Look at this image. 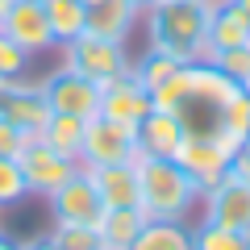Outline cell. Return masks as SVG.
<instances>
[{
    "label": "cell",
    "mask_w": 250,
    "mask_h": 250,
    "mask_svg": "<svg viewBox=\"0 0 250 250\" xmlns=\"http://www.w3.org/2000/svg\"><path fill=\"white\" fill-rule=\"evenodd\" d=\"M104 250H108V246H104Z\"/></svg>",
    "instance_id": "obj_38"
},
{
    "label": "cell",
    "mask_w": 250,
    "mask_h": 250,
    "mask_svg": "<svg viewBox=\"0 0 250 250\" xmlns=\"http://www.w3.org/2000/svg\"><path fill=\"white\" fill-rule=\"evenodd\" d=\"M29 67H34V59L0 29V80H25Z\"/></svg>",
    "instance_id": "obj_25"
},
{
    "label": "cell",
    "mask_w": 250,
    "mask_h": 250,
    "mask_svg": "<svg viewBox=\"0 0 250 250\" xmlns=\"http://www.w3.org/2000/svg\"><path fill=\"white\" fill-rule=\"evenodd\" d=\"M0 29H4L29 59L59 50V42H54V34H50V21H46V4H42V0H13L9 13H4V21H0Z\"/></svg>",
    "instance_id": "obj_10"
},
{
    "label": "cell",
    "mask_w": 250,
    "mask_h": 250,
    "mask_svg": "<svg viewBox=\"0 0 250 250\" xmlns=\"http://www.w3.org/2000/svg\"><path fill=\"white\" fill-rule=\"evenodd\" d=\"M138 25H142V13L129 0H96L88 9V29L100 38H113V42H129Z\"/></svg>",
    "instance_id": "obj_16"
},
{
    "label": "cell",
    "mask_w": 250,
    "mask_h": 250,
    "mask_svg": "<svg viewBox=\"0 0 250 250\" xmlns=\"http://www.w3.org/2000/svg\"><path fill=\"white\" fill-rule=\"evenodd\" d=\"M138 184H142L138 205L150 221H188L192 208H200L205 192L175 159H150V154H138Z\"/></svg>",
    "instance_id": "obj_2"
},
{
    "label": "cell",
    "mask_w": 250,
    "mask_h": 250,
    "mask_svg": "<svg viewBox=\"0 0 250 250\" xmlns=\"http://www.w3.org/2000/svg\"><path fill=\"white\" fill-rule=\"evenodd\" d=\"M192 250H250V238L200 221V225H192Z\"/></svg>",
    "instance_id": "obj_24"
},
{
    "label": "cell",
    "mask_w": 250,
    "mask_h": 250,
    "mask_svg": "<svg viewBox=\"0 0 250 250\" xmlns=\"http://www.w3.org/2000/svg\"><path fill=\"white\" fill-rule=\"evenodd\" d=\"M9 4H13V0H0V21H4V13H9Z\"/></svg>",
    "instance_id": "obj_33"
},
{
    "label": "cell",
    "mask_w": 250,
    "mask_h": 250,
    "mask_svg": "<svg viewBox=\"0 0 250 250\" xmlns=\"http://www.w3.org/2000/svg\"><path fill=\"white\" fill-rule=\"evenodd\" d=\"M175 163L196 179L200 188H208V184H217V179L229 171L233 154L225 150L213 134H192V129H188L184 142H179V150H175Z\"/></svg>",
    "instance_id": "obj_11"
},
{
    "label": "cell",
    "mask_w": 250,
    "mask_h": 250,
    "mask_svg": "<svg viewBox=\"0 0 250 250\" xmlns=\"http://www.w3.org/2000/svg\"><path fill=\"white\" fill-rule=\"evenodd\" d=\"M200 221L250 238V184L233 171H225L217 184H208L200 192Z\"/></svg>",
    "instance_id": "obj_4"
},
{
    "label": "cell",
    "mask_w": 250,
    "mask_h": 250,
    "mask_svg": "<svg viewBox=\"0 0 250 250\" xmlns=\"http://www.w3.org/2000/svg\"><path fill=\"white\" fill-rule=\"evenodd\" d=\"M146 113H150V92L134 80V71H125V75H117V80L100 83V117L138 129V125L146 121Z\"/></svg>",
    "instance_id": "obj_12"
},
{
    "label": "cell",
    "mask_w": 250,
    "mask_h": 250,
    "mask_svg": "<svg viewBox=\"0 0 250 250\" xmlns=\"http://www.w3.org/2000/svg\"><path fill=\"white\" fill-rule=\"evenodd\" d=\"M208 0H159L142 13V34L150 50L171 54L175 62L208 59Z\"/></svg>",
    "instance_id": "obj_1"
},
{
    "label": "cell",
    "mask_w": 250,
    "mask_h": 250,
    "mask_svg": "<svg viewBox=\"0 0 250 250\" xmlns=\"http://www.w3.org/2000/svg\"><path fill=\"white\" fill-rule=\"evenodd\" d=\"M229 171H233V175H242V179L250 184V138L238 146V150H233V163H229Z\"/></svg>",
    "instance_id": "obj_29"
},
{
    "label": "cell",
    "mask_w": 250,
    "mask_h": 250,
    "mask_svg": "<svg viewBox=\"0 0 250 250\" xmlns=\"http://www.w3.org/2000/svg\"><path fill=\"white\" fill-rule=\"evenodd\" d=\"M129 4H134L138 13H146V9H150V4H159V0H129Z\"/></svg>",
    "instance_id": "obj_32"
},
{
    "label": "cell",
    "mask_w": 250,
    "mask_h": 250,
    "mask_svg": "<svg viewBox=\"0 0 250 250\" xmlns=\"http://www.w3.org/2000/svg\"><path fill=\"white\" fill-rule=\"evenodd\" d=\"M83 4H88V9H92V4H96V0H83Z\"/></svg>",
    "instance_id": "obj_35"
},
{
    "label": "cell",
    "mask_w": 250,
    "mask_h": 250,
    "mask_svg": "<svg viewBox=\"0 0 250 250\" xmlns=\"http://www.w3.org/2000/svg\"><path fill=\"white\" fill-rule=\"evenodd\" d=\"M246 96H250V80H246Z\"/></svg>",
    "instance_id": "obj_36"
},
{
    "label": "cell",
    "mask_w": 250,
    "mask_h": 250,
    "mask_svg": "<svg viewBox=\"0 0 250 250\" xmlns=\"http://www.w3.org/2000/svg\"><path fill=\"white\" fill-rule=\"evenodd\" d=\"M17 167H21V175H25L29 196H50L62 179H71L75 171H80V163L67 159V154H59V150H50L42 138H29V142L21 146V154H17Z\"/></svg>",
    "instance_id": "obj_9"
},
{
    "label": "cell",
    "mask_w": 250,
    "mask_h": 250,
    "mask_svg": "<svg viewBox=\"0 0 250 250\" xmlns=\"http://www.w3.org/2000/svg\"><path fill=\"white\" fill-rule=\"evenodd\" d=\"M208 62H213L217 71H225L233 83H242L246 88V80H250V46H233V50H217V54H208Z\"/></svg>",
    "instance_id": "obj_26"
},
{
    "label": "cell",
    "mask_w": 250,
    "mask_h": 250,
    "mask_svg": "<svg viewBox=\"0 0 250 250\" xmlns=\"http://www.w3.org/2000/svg\"><path fill=\"white\" fill-rule=\"evenodd\" d=\"M0 121L17 125L25 138H38L50 121V104L42 96V80H0Z\"/></svg>",
    "instance_id": "obj_7"
},
{
    "label": "cell",
    "mask_w": 250,
    "mask_h": 250,
    "mask_svg": "<svg viewBox=\"0 0 250 250\" xmlns=\"http://www.w3.org/2000/svg\"><path fill=\"white\" fill-rule=\"evenodd\" d=\"M83 125L88 121H80V117H67V113H50V121L42 125V142L50 146V150H59V154H67V159H75L80 163V146H83Z\"/></svg>",
    "instance_id": "obj_20"
},
{
    "label": "cell",
    "mask_w": 250,
    "mask_h": 250,
    "mask_svg": "<svg viewBox=\"0 0 250 250\" xmlns=\"http://www.w3.org/2000/svg\"><path fill=\"white\" fill-rule=\"evenodd\" d=\"M0 250H21V242H17V238H9V233L0 229Z\"/></svg>",
    "instance_id": "obj_31"
},
{
    "label": "cell",
    "mask_w": 250,
    "mask_h": 250,
    "mask_svg": "<svg viewBox=\"0 0 250 250\" xmlns=\"http://www.w3.org/2000/svg\"><path fill=\"white\" fill-rule=\"evenodd\" d=\"M238 9H242V13H246V17H250V0H238Z\"/></svg>",
    "instance_id": "obj_34"
},
{
    "label": "cell",
    "mask_w": 250,
    "mask_h": 250,
    "mask_svg": "<svg viewBox=\"0 0 250 250\" xmlns=\"http://www.w3.org/2000/svg\"><path fill=\"white\" fill-rule=\"evenodd\" d=\"M21 250H54V246L46 242V233H42V238H25V242H21Z\"/></svg>",
    "instance_id": "obj_30"
},
{
    "label": "cell",
    "mask_w": 250,
    "mask_h": 250,
    "mask_svg": "<svg viewBox=\"0 0 250 250\" xmlns=\"http://www.w3.org/2000/svg\"><path fill=\"white\" fill-rule=\"evenodd\" d=\"M150 108L154 113H179L184 117V108H188V67H179L167 83H159L150 92Z\"/></svg>",
    "instance_id": "obj_23"
},
{
    "label": "cell",
    "mask_w": 250,
    "mask_h": 250,
    "mask_svg": "<svg viewBox=\"0 0 250 250\" xmlns=\"http://www.w3.org/2000/svg\"><path fill=\"white\" fill-rule=\"evenodd\" d=\"M29 138L21 134L17 125H9V121H0V159H17L21 154V146H25Z\"/></svg>",
    "instance_id": "obj_28"
},
{
    "label": "cell",
    "mask_w": 250,
    "mask_h": 250,
    "mask_svg": "<svg viewBox=\"0 0 250 250\" xmlns=\"http://www.w3.org/2000/svg\"><path fill=\"white\" fill-rule=\"evenodd\" d=\"M129 250H192V225L188 221H146Z\"/></svg>",
    "instance_id": "obj_19"
},
{
    "label": "cell",
    "mask_w": 250,
    "mask_h": 250,
    "mask_svg": "<svg viewBox=\"0 0 250 250\" xmlns=\"http://www.w3.org/2000/svg\"><path fill=\"white\" fill-rule=\"evenodd\" d=\"M138 129L117 125L108 117H92L83 125V146H80V167H108V163H134L138 159Z\"/></svg>",
    "instance_id": "obj_5"
},
{
    "label": "cell",
    "mask_w": 250,
    "mask_h": 250,
    "mask_svg": "<svg viewBox=\"0 0 250 250\" xmlns=\"http://www.w3.org/2000/svg\"><path fill=\"white\" fill-rule=\"evenodd\" d=\"M146 221H150V217H146L138 205L104 208V213H100V221H96V233H100V242H104L108 250H129V246H134V238L142 233Z\"/></svg>",
    "instance_id": "obj_17"
},
{
    "label": "cell",
    "mask_w": 250,
    "mask_h": 250,
    "mask_svg": "<svg viewBox=\"0 0 250 250\" xmlns=\"http://www.w3.org/2000/svg\"><path fill=\"white\" fill-rule=\"evenodd\" d=\"M46 242H50L54 250H104L96 225H62V221H50Z\"/></svg>",
    "instance_id": "obj_22"
},
{
    "label": "cell",
    "mask_w": 250,
    "mask_h": 250,
    "mask_svg": "<svg viewBox=\"0 0 250 250\" xmlns=\"http://www.w3.org/2000/svg\"><path fill=\"white\" fill-rule=\"evenodd\" d=\"M59 59H62V67H71L75 75H83V80H92V83H108V80H117V75H125L134 67L129 46L113 42V38H100V34H92V29H83L80 38H71L67 46H59Z\"/></svg>",
    "instance_id": "obj_3"
},
{
    "label": "cell",
    "mask_w": 250,
    "mask_h": 250,
    "mask_svg": "<svg viewBox=\"0 0 250 250\" xmlns=\"http://www.w3.org/2000/svg\"><path fill=\"white\" fill-rule=\"evenodd\" d=\"M188 125L179 113H146V121L138 125V150L150 154V159H175L179 142H184Z\"/></svg>",
    "instance_id": "obj_14"
},
{
    "label": "cell",
    "mask_w": 250,
    "mask_h": 250,
    "mask_svg": "<svg viewBox=\"0 0 250 250\" xmlns=\"http://www.w3.org/2000/svg\"><path fill=\"white\" fill-rule=\"evenodd\" d=\"M208 4H213V0H208Z\"/></svg>",
    "instance_id": "obj_37"
},
{
    "label": "cell",
    "mask_w": 250,
    "mask_h": 250,
    "mask_svg": "<svg viewBox=\"0 0 250 250\" xmlns=\"http://www.w3.org/2000/svg\"><path fill=\"white\" fill-rule=\"evenodd\" d=\"M46 208H50V221H62V225H96L100 213H104V200H100L92 175L80 167L71 179H62L50 196H46Z\"/></svg>",
    "instance_id": "obj_8"
},
{
    "label": "cell",
    "mask_w": 250,
    "mask_h": 250,
    "mask_svg": "<svg viewBox=\"0 0 250 250\" xmlns=\"http://www.w3.org/2000/svg\"><path fill=\"white\" fill-rule=\"evenodd\" d=\"M42 96L50 104V113H67V117H80V121H92L100 113V83L75 75L62 62L50 75H42Z\"/></svg>",
    "instance_id": "obj_6"
},
{
    "label": "cell",
    "mask_w": 250,
    "mask_h": 250,
    "mask_svg": "<svg viewBox=\"0 0 250 250\" xmlns=\"http://www.w3.org/2000/svg\"><path fill=\"white\" fill-rule=\"evenodd\" d=\"M179 67H184V62H175L171 54H163V50H150V46H146V54H142V59H134V67H129V71H134V80L142 83L146 92H154L159 83H167L171 75L179 71Z\"/></svg>",
    "instance_id": "obj_21"
},
{
    "label": "cell",
    "mask_w": 250,
    "mask_h": 250,
    "mask_svg": "<svg viewBox=\"0 0 250 250\" xmlns=\"http://www.w3.org/2000/svg\"><path fill=\"white\" fill-rule=\"evenodd\" d=\"M25 196H29V188H25V175H21L17 159H0V208H13Z\"/></svg>",
    "instance_id": "obj_27"
},
{
    "label": "cell",
    "mask_w": 250,
    "mask_h": 250,
    "mask_svg": "<svg viewBox=\"0 0 250 250\" xmlns=\"http://www.w3.org/2000/svg\"><path fill=\"white\" fill-rule=\"evenodd\" d=\"M96 184L104 208H125L142 200V184H138V159L134 163H108V167H83ZM142 208V205H138Z\"/></svg>",
    "instance_id": "obj_13"
},
{
    "label": "cell",
    "mask_w": 250,
    "mask_h": 250,
    "mask_svg": "<svg viewBox=\"0 0 250 250\" xmlns=\"http://www.w3.org/2000/svg\"><path fill=\"white\" fill-rule=\"evenodd\" d=\"M46 4V21L59 46H67L71 38H80L88 29V4L83 0H42Z\"/></svg>",
    "instance_id": "obj_18"
},
{
    "label": "cell",
    "mask_w": 250,
    "mask_h": 250,
    "mask_svg": "<svg viewBox=\"0 0 250 250\" xmlns=\"http://www.w3.org/2000/svg\"><path fill=\"white\" fill-rule=\"evenodd\" d=\"M250 46V17L238 9V0H213L208 9V54Z\"/></svg>",
    "instance_id": "obj_15"
}]
</instances>
